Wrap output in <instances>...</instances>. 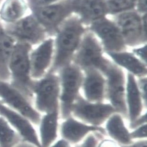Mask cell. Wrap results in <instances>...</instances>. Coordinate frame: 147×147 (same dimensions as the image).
<instances>
[{
    "label": "cell",
    "instance_id": "cell-19",
    "mask_svg": "<svg viewBox=\"0 0 147 147\" xmlns=\"http://www.w3.org/2000/svg\"><path fill=\"white\" fill-rule=\"evenodd\" d=\"M60 111L41 115L38 124V137L42 147L50 146L57 140L59 131Z\"/></svg>",
    "mask_w": 147,
    "mask_h": 147
},
{
    "label": "cell",
    "instance_id": "cell-27",
    "mask_svg": "<svg viewBox=\"0 0 147 147\" xmlns=\"http://www.w3.org/2000/svg\"><path fill=\"white\" fill-rule=\"evenodd\" d=\"M130 134L133 141L146 140V123L131 130Z\"/></svg>",
    "mask_w": 147,
    "mask_h": 147
},
{
    "label": "cell",
    "instance_id": "cell-2",
    "mask_svg": "<svg viewBox=\"0 0 147 147\" xmlns=\"http://www.w3.org/2000/svg\"><path fill=\"white\" fill-rule=\"evenodd\" d=\"M31 45L16 42L9 59L8 69L10 76L9 82L33 102L35 80L31 77Z\"/></svg>",
    "mask_w": 147,
    "mask_h": 147
},
{
    "label": "cell",
    "instance_id": "cell-3",
    "mask_svg": "<svg viewBox=\"0 0 147 147\" xmlns=\"http://www.w3.org/2000/svg\"><path fill=\"white\" fill-rule=\"evenodd\" d=\"M60 80L54 73H50L39 80H35L33 104L41 115L60 111Z\"/></svg>",
    "mask_w": 147,
    "mask_h": 147
},
{
    "label": "cell",
    "instance_id": "cell-29",
    "mask_svg": "<svg viewBox=\"0 0 147 147\" xmlns=\"http://www.w3.org/2000/svg\"><path fill=\"white\" fill-rule=\"evenodd\" d=\"M146 123V113H142L140 116L137 118L134 121L129 123V128L132 130Z\"/></svg>",
    "mask_w": 147,
    "mask_h": 147
},
{
    "label": "cell",
    "instance_id": "cell-9",
    "mask_svg": "<svg viewBox=\"0 0 147 147\" xmlns=\"http://www.w3.org/2000/svg\"><path fill=\"white\" fill-rule=\"evenodd\" d=\"M103 74L107 78L106 100L117 113L127 119L125 100L126 80L123 71L111 62Z\"/></svg>",
    "mask_w": 147,
    "mask_h": 147
},
{
    "label": "cell",
    "instance_id": "cell-30",
    "mask_svg": "<svg viewBox=\"0 0 147 147\" xmlns=\"http://www.w3.org/2000/svg\"><path fill=\"white\" fill-rule=\"evenodd\" d=\"M133 51H134V53L135 54L134 55L137 57L142 62L146 64V45H144V46L140 47L139 48H136L134 49Z\"/></svg>",
    "mask_w": 147,
    "mask_h": 147
},
{
    "label": "cell",
    "instance_id": "cell-8",
    "mask_svg": "<svg viewBox=\"0 0 147 147\" xmlns=\"http://www.w3.org/2000/svg\"><path fill=\"white\" fill-rule=\"evenodd\" d=\"M32 14L36 18L46 32L53 33L57 31L64 21L72 13L66 0L47 5L28 3Z\"/></svg>",
    "mask_w": 147,
    "mask_h": 147
},
{
    "label": "cell",
    "instance_id": "cell-15",
    "mask_svg": "<svg viewBox=\"0 0 147 147\" xmlns=\"http://www.w3.org/2000/svg\"><path fill=\"white\" fill-rule=\"evenodd\" d=\"M54 47V41L50 38L41 42L34 50L31 51L30 70L33 80H40L45 76L52 62Z\"/></svg>",
    "mask_w": 147,
    "mask_h": 147
},
{
    "label": "cell",
    "instance_id": "cell-22",
    "mask_svg": "<svg viewBox=\"0 0 147 147\" xmlns=\"http://www.w3.org/2000/svg\"><path fill=\"white\" fill-rule=\"evenodd\" d=\"M27 0H4L0 6V21L3 24L15 23L28 15Z\"/></svg>",
    "mask_w": 147,
    "mask_h": 147
},
{
    "label": "cell",
    "instance_id": "cell-20",
    "mask_svg": "<svg viewBox=\"0 0 147 147\" xmlns=\"http://www.w3.org/2000/svg\"><path fill=\"white\" fill-rule=\"evenodd\" d=\"M124 119L121 114L115 112L105 123L104 129L107 135L120 145H128L133 142Z\"/></svg>",
    "mask_w": 147,
    "mask_h": 147
},
{
    "label": "cell",
    "instance_id": "cell-4",
    "mask_svg": "<svg viewBox=\"0 0 147 147\" xmlns=\"http://www.w3.org/2000/svg\"><path fill=\"white\" fill-rule=\"evenodd\" d=\"M60 80V117L63 120L71 116V110L82 88L83 76L77 65H70L62 69Z\"/></svg>",
    "mask_w": 147,
    "mask_h": 147
},
{
    "label": "cell",
    "instance_id": "cell-16",
    "mask_svg": "<svg viewBox=\"0 0 147 147\" xmlns=\"http://www.w3.org/2000/svg\"><path fill=\"white\" fill-rule=\"evenodd\" d=\"M82 88L84 98L92 102H102L106 100V80L101 71L94 68L86 69Z\"/></svg>",
    "mask_w": 147,
    "mask_h": 147
},
{
    "label": "cell",
    "instance_id": "cell-28",
    "mask_svg": "<svg viewBox=\"0 0 147 147\" xmlns=\"http://www.w3.org/2000/svg\"><path fill=\"white\" fill-rule=\"evenodd\" d=\"M137 82L144 103L146 105V78L145 76L140 78Z\"/></svg>",
    "mask_w": 147,
    "mask_h": 147
},
{
    "label": "cell",
    "instance_id": "cell-1",
    "mask_svg": "<svg viewBox=\"0 0 147 147\" xmlns=\"http://www.w3.org/2000/svg\"><path fill=\"white\" fill-rule=\"evenodd\" d=\"M56 40V53L51 72L63 69L77 51L85 33L83 22L76 16H69L58 29Z\"/></svg>",
    "mask_w": 147,
    "mask_h": 147
},
{
    "label": "cell",
    "instance_id": "cell-25",
    "mask_svg": "<svg viewBox=\"0 0 147 147\" xmlns=\"http://www.w3.org/2000/svg\"><path fill=\"white\" fill-rule=\"evenodd\" d=\"M108 13L116 15L131 11L136 5L137 0H104Z\"/></svg>",
    "mask_w": 147,
    "mask_h": 147
},
{
    "label": "cell",
    "instance_id": "cell-26",
    "mask_svg": "<svg viewBox=\"0 0 147 147\" xmlns=\"http://www.w3.org/2000/svg\"><path fill=\"white\" fill-rule=\"evenodd\" d=\"M100 133H95L89 134L80 145V147H97L98 143L100 141L99 137L104 136Z\"/></svg>",
    "mask_w": 147,
    "mask_h": 147
},
{
    "label": "cell",
    "instance_id": "cell-21",
    "mask_svg": "<svg viewBox=\"0 0 147 147\" xmlns=\"http://www.w3.org/2000/svg\"><path fill=\"white\" fill-rule=\"evenodd\" d=\"M16 41L9 35L0 21V80L9 82L8 65Z\"/></svg>",
    "mask_w": 147,
    "mask_h": 147
},
{
    "label": "cell",
    "instance_id": "cell-14",
    "mask_svg": "<svg viewBox=\"0 0 147 147\" xmlns=\"http://www.w3.org/2000/svg\"><path fill=\"white\" fill-rule=\"evenodd\" d=\"M95 133L107 135L104 127L87 124L72 116L63 119L59 125V133L61 138L73 145L79 144L89 134Z\"/></svg>",
    "mask_w": 147,
    "mask_h": 147
},
{
    "label": "cell",
    "instance_id": "cell-32",
    "mask_svg": "<svg viewBox=\"0 0 147 147\" xmlns=\"http://www.w3.org/2000/svg\"><path fill=\"white\" fill-rule=\"evenodd\" d=\"M49 147H73V145L65 139L61 138L60 139L55 141Z\"/></svg>",
    "mask_w": 147,
    "mask_h": 147
},
{
    "label": "cell",
    "instance_id": "cell-23",
    "mask_svg": "<svg viewBox=\"0 0 147 147\" xmlns=\"http://www.w3.org/2000/svg\"><path fill=\"white\" fill-rule=\"evenodd\" d=\"M110 57L119 65L129 71L134 76L145 77L146 75V64L133 54L125 52L108 53Z\"/></svg>",
    "mask_w": 147,
    "mask_h": 147
},
{
    "label": "cell",
    "instance_id": "cell-24",
    "mask_svg": "<svg viewBox=\"0 0 147 147\" xmlns=\"http://www.w3.org/2000/svg\"><path fill=\"white\" fill-rule=\"evenodd\" d=\"M21 140L9 122L0 116V147H14Z\"/></svg>",
    "mask_w": 147,
    "mask_h": 147
},
{
    "label": "cell",
    "instance_id": "cell-13",
    "mask_svg": "<svg viewBox=\"0 0 147 147\" xmlns=\"http://www.w3.org/2000/svg\"><path fill=\"white\" fill-rule=\"evenodd\" d=\"M0 116L4 117L19 134L21 140L35 147H42L37 131L32 122L0 102Z\"/></svg>",
    "mask_w": 147,
    "mask_h": 147
},
{
    "label": "cell",
    "instance_id": "cell-17",
    "mask_svg": "<svg viewBox=\"0 0 147 147\" xmlns=\"http://www.w3.org/2000/svg\"><path fill=\"white\" fill-rule=\"evenodd\" d=\"M72 13L79 16L82 22L90 23L105 17L108 13L104 0H66Z\"/></svg>",
    "mask_w": 147,
    "mask_h": 147
},
{
    "label": "cell",
    "instance_id": "cell-12",
    "mask_svg": "<svg viewBox=\"0 0 147 147\" xmlns=\"http://www.w3.org/2000/svg\"><path fill=\"white\" fill-rule=\"evenodd\" d=\"M91 30L98 37L108 53L123 51L126 44L114 22L104 17L91 23Z\"/></svg>",
    "mask_w": 147,
    "mask_h": 147
},
{
    "label": "cell",
    "instance_id": "cell-10",
    "mask_svg": "<svg viewBox=\"0 0 147 147\" xmlns=\"http://www.w3.org/2000/svg\"><path fill=\"white\" fill-rule=\"evenodd\" d=\"M146 13L141 17L131 11L115 15V23L118 27L126 45L138 46L146 42Z\"/></svg>",
    "mask_w": 147,
    "mask_h": 147
},
{
    "label": "cell",
    "instance_id": "cell-7",
    "mask_svg": "<svg viewBox=\"0 0 147 147\" xmlns=\"http://www.w3.org/2000/svg\"><path fill=\"white\" fill-rule=\"evenodd\" d=\"M0 102L26 117L34 125H38L42 115L34 108L28 98L9 82L0 80Z\"/></svg>",
    "mask_w": 147,
    "mask_h": 147
},
{
    "label": "cell",
    "instance_id": "cell-18",
    "mask_svg": "<svg viewBox=\"0 0 147 147\" xmlns=\"http://www.w3.org/2000/svg\"><path fill=\"white\" fill-rule=\"evenodd\" d=\"M126 104L127 119L129 123L134 121L143 113L145 104L135 76L129 73L126 83Z\"/></svg>",
    "mask_w": 147,
    "mask_h": 147
},
{
    "label": "cell",
    "instance_id": "cell-5",
    "mask_svg": "<svg viewBox=\"0 0 147 147\" xmlns=\"http://www.w3.org/2000/svg\"><path fill=\"white\" fill-rule=\"evenodd\" d=\"M78 67L87 69L94 68L104 73L111 63L104 57L102 47L95 36L84 33L74 57Z\"/></svg>",
    "mask_w": 147,
    "mask_h": 147
},
{
    "label": "cell",
    "instance_id": "cell-11",
    "mask_svg": "<svg viewBox=\"0 0 147 147\" xmlns=\"http://www.w3.org/2000/svg\"><path fill=\"white\" fill-rule=\"evenodd\" d=\"M3 24L6 32L16 42L32 46L41 43L45 37V30L32 14H28L15 23Z\"/></svg>",
    "mask_w": 147,
    "mask_h": 147
},
{
    "label": "cell",
    "instance_id": "cell-35",
    "mask_svg": "<svg viewBox=\"0 0 147 147\" xmlns=\"http://www.w3.org/2000/svg\"><path fill=\"white\" fill-rule=\"evenodd\" d=\"M120 147H147V141L146 140L135 141L130 145H121Z\"/></svg>",
    "mask_w": 147,
    "mask_h": 147
},
{
    "label": "cell",
    "instance_id": "cell-34",
    "mask_svg": "<svg viewBox=\"0 0 147 147\" xmlns=\"http://www.w3.org/2000/svg\"><path fill=\"white\" fill-rule=\"evenodd\" d=\"M60 1L61 0H27V2L28 3L37 5H47L54 4Z\"/></svg>",
    "mask_w": 147,
    "mask_h": 147
},
{
    "label": "cell",
    "instance_id": "cell-36",
    "mask_svg": "<svg viewBox=\"0 0 147 147\" xmlns=\"http://www.w3.org/2000/svg\"><path fill=\"white\" fill-rule=\"evenodd\" d=\"M75 147H80V145L78 144V145H76V146Z\"/></svg>",
    "mask_w": 147,
    "mask_h": 147
},
{
    "label": "cell",
    "instance_id": "cell-33",
    "mask_svg": "<svg viewBox=\"0 0 147 147\" xmlns=\"http://www.w3.org/2000/svg\"><path fill=\"white\" fill-rule=\"evenodd\" d=\"M136 7L139 13L145 14L146 12V0H137Z\"/></svg>",
    "mask_w": 147,
    "mask_h": 147
},
{
    "label": "cell",
    "instance_id": "cell-31",
    "mask_svg": "<svg viewBox=\"0 0 147 147\" xmlns=\"http://www.w3.org/2000/svg\"><path fill=\"white\" fill-rule=\"evenodd\" d=\"M120 146L113 140L107 138L100 140L97 145V147H120Z\"/></svg>",
    "mask_w": 147,
    "mask_h": 147
},
{
    "label": "cell",
    "instance_id": "cell-6",
    "mask_svg": "<svg viewBox=\"0 0 147 147\" xmlns=\"http://www.w3.org/2000/svg\"><path fill=\"white\" fill-rule=\"evenodd\" d=\"M115 112L109 103L90 102L80 94L72 106L71 116L87 124L100 127Z\"/></svg>",
    "mask_w": 147,
    "mask_h": 147
}]
</instances>
